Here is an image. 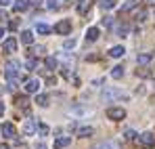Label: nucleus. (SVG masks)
I'll return each instance as SVG.
<instances>
[{
	"label": "nucleus",
	"mask_w": 155,
	"mask_h": 149,
	"mask_svg": "<svg viewBox=\"0 0 155 149\" xmlns=\"http://www.w3.org/2000/svg\"><path fill=\"white\" fill-rule=\"evenodd\" d=\"M57 34H61V36H67V34H71V19H61L59 23H54L52 27Z\"/></svg>",
	"instance_id": "20e7f679"
},
{
	"label": "nucleus",
	"mask_w": 155,
	"mask_h": 149,
	"mask_svg": "<svg viewBox=\"0 0 155 149\" xmlns=\"http://www.w3.org/2000/svg\"><path fill=\"white\" fill-rule=\"evenodd\" d=\"M44 65H46V69H48V72H52V69H57V65H59V63H57V59H54V57H46Z\"/></svg>",
	"instance_id": "5701e85b"
},
{
	"label": "nucleus",
	"mask_w": 155,
	"mask_h": 149,
	"mask_svg": "<svg viewBox=\"0 0 155 149\" xmlns=\"http://www.w3.org/2000/svg\"><path fill=\"white\" fill-rule=\"evenodd\" d=\"M21 42H23V44H31V42H34V32L23 29V32H21Z\"/></svg>",
	"instance_id": "a211bd4d"
},
{
	"label": "nucleus",
	"mask_w": 155,
	"mask_h": 149,
	"mask_svg": "<svg viewBox=\"0 0 155 149\" xmlns=\"http://www.w3.org/2000/svg\"><path fill=\"white\" fill-rule=\"evenodd\" d=\"M117 6V0H101V8L103 11H111Z\"/></svg>",
	"instance_id": "4be33fe9"
},
{
	"label": "nucleus",
	"mask_w": 155,
	"mask_h": 149,
	"mask_svg": "<svg viewBox=\"0 0 155 149\" xmlns=\"http://www.w3.org/2000/svg\"><path fill=\"white\" fill-rule=\"evenodd\" d=\"M69 143H71V137H59V139H54V145H52V147L63 149V147H67Z\"/></svg>",
	"instance_id": "4468645a"
},
{
	"label": "nucleus",
	"mask_w": 155,
	"mask_h": 149,
	"mask_svg": "<svg viewBox=\"0 0 155 149\" xmlns=\"http://www.w3.org/2000/svg\"><path fill=\"white\" fill-rule=\"evenodd\" d=\"M38 120H25V124H23V134L27 137H31V134H36L38 132Z\"/></svg>",
	"instance_id": "6e6552de"
},
{
	"label": "nucleus",
	"mask_w": 155,
	"mask_h": 149,
	"mask_svg": "<svg viewBox=\"0 0 155 149\" xmlns=\"http://www.w3.org/2000/svg\"><path fill=\"white\" fill-rule=\"evenodd\" d=\"M107 118L113 120V122H120V120L126 118V109L124 107H109L107 109Z\"/></svg>",
	"instance_id": "7ed1b4c3"
},
{
	"label": "nucleus",
	"mask_w": 155,
	"mask_h": 149,
	"mask_svg": "<svg viewBox=\"0 0 155 149\" xmlns=\"http://www.w3.org/2000/svg\"><path fill=\"white\" fill-rule=\"evenodd\" d=\"M25 69H27V72L38 69V59H36V57H29V59L25 61Z\"/></svg>",
	"instance_id": "412c9836"
},
{
	"label": "nucleus",
	"mask_w": 155,
	"mask_h": 149,
	"mask_svg": "<svg viewBox=\"0 0 155 149\" xmlns=\"http://www.w3.org/2000/svg\"><path fill=\"white\" fill-rule=\"evenodd\" d=\"M46 8L57 11V8H59V0H46Z\"/></svg>",
	"instance_id": "cd10ccee"
},
{
	"label": "nucleus",
	"mask_w": 155,
	"mask_h": 149,
	"mask_svg": "<svg viewBox=\"0 0 155 149\" xmlns=\"http://www.w3.org/2000/svg\"><path fill=\"white\" fill-rule=\"evenodd\" d=\"M103 25L105 27H111V25H113V17H111V15H105L103 17Z\"/></svg>",
	"instance_id": "c756f323"
},
{
	"label": "nucleus",
	"mask_w": 155,
	"mask_h": 149,
	"mask_svg": "<svg viewBox=\"0 0 155 149\" xmlns=\"http://www.w3.org/2000/svg\"><path fill=\"white\" fill-rule=\"evenodd\" d=\"M92 149H120L117 145V141H111V139H107V141H101V143H97Z\"/></svg>",
	"instance_id": "9d476101"
},
{
	"label": "nucleus",
	"mask_w": 155,
	"mask_h": 149,
	"mask_svg": "<svg viewBox=\"0 0 155 149\" xmlns=\"http://www.w3.org/2000/svg\"><path fill=\"white\" fill-rule=\"evenodd\" d=\"M101 36V29L99 27H88L86 29V42H97Z\"/></svg>",
	"instance_id": "1a4fd4ad"
},
{
	"label": "nucleus",
	"mask_w": 155,
	"mask_h": 149,
	"mask_svg": "<svg viewBox=\"0 0 155 149\" xmlns=\"http://www.w3.org/2000/svg\"><path fill=\"white\" fill-rule=\"evenodd\" d=\"M34 149H46V145H44L42 141H36V143H34Z\"/></svg>",
	"instance_id": "2f4dec72"
},
{
	"label": "nucleus",
	"mask_w": 155,
	"mask_h": 149,
	"mask_svg": "<svg viewBox=\"0 0 155 149\" xmlns=\"http://www.w3.org/2000/svg\"><path fill=\"white\" fill-rule=\"evenodd\" d=\"M136 6V0H128L126 4H122V13H126V11H132Z\"/></svg>",
	"instance_id": "393cba45"
},
{
	"label": "nucleus",
	"mask_w": 155,
	"mask_h": 149,
	"mask_svg": "<svg viewBox=\"0 0 155 149\" xmlns=\"http://www.w3.org/2000/svg\"><path fill=\"white\" fill-rule=\"evenodd\" d=\"M151 61H153V52H143V55L136 57V63H138V65H147V63H151Z\"/></svg>",
	"instance_id": "dca6fc26"
},
{
	"label": "nucleus",
	"mask_w": 155,
	"mask_h": 149,
	"mask_svg": "<svg viewBox=\"0 0 155 149\" xmlns=\"http://www.w3.org/2000/svg\"><path fill=\"white\" fill-rule=\"evenodd\" d=\"M124 52H126V49H124L122 44H117V46H111V49H109V57L120 59V57H124Z\"/></svg>",
	"instance_id": "f8f14e48"
},
{
	"label": "nucleus",
	"mask_w": 155,
	"mask_h": 149,
	"mask_svg": "<svg viewBox=\"0 0 155 149\" xmlns=\"http://www.w3.org/2000/svg\"><path fill=\"white\" fill-rule=\"evenodd\" d=\"M36 32H38L40 36H46V34H51V32H52V27H51V25H46V23H36Z\"/></svg>",
	"instance_id": "f3484780"
},
{
	"label": "nucleus",
	"mask_w": 155,
	"mask_h": 149,
	"mask_svg": "<svg viewBox=\"0 0 155 149\" xmlns=\"http://www.w3.org/2000/svg\"><path fill=\"white\" fill-rule=\"evenodd\" d=\"M27 6H29V0H15L13 2V11L15 13H23Z\"/></svg>",
	"instance_id": "2eb2a0df"
},
{
	"label": "nucleus",
	"mask_w": 155,
	"mask_h": 149,
	"mask_svg": "<svg viewBox=\"0 0 155 149\" xmlns=\"http://www.w3.org/2000/svg\"><path fill=\"white\" fill-rule=\"evenodd\" d=\"M0 149H11V147H8L6 143H2V145H0Z\"/></svg>",
	"instance_id": "f704fd0d"
},
{
	"label": "nucleus",
	"mask_w": 155,
	"mask_h": 149,
	"mask_svg": "<svg viewBox=\"0 0 155 149\" xmlns=\"http://www.w3.org/2000/svg\"><path fill=\"white\" fill-rule=\"evenodd\" d=\"M105 103H111V101H128V95L120 88H113V86H105V90L101 93Z\"/></svg>",
	"instance_id": "f257e3e1"
},
{
	"label": "nucleus",
	"mask_w": 155,
	"mask_h": 149,
	"mask_svg": "<svg viewBox=\"0 0 155 149\" xmlns=\"http://www.w3.org/2000/svg\"><path fill=\"white\" fill-rule=\"evenodd\" d=\"M0 132H2V137H4V139H15V134H17L15 126L11 124V122H2V126H0Z\"/></svg>",
	"instance_id": "0eeeda50"
},
{
	"label": "nucleus",
	"mask_w": 155,
	"mask_h": 149,
	"mask_svg": "<svg viewBox=\"0 0 155 149\" xmlns=\"http://www.w3.org/2000/svg\"><path fill=\"white\" fill-rule=\"evenodd\" d=\"M0 116H4V103H0Z\"/></svg>",
	"instance_id": "72a5a7b5"
},
{
	"label": "nucleus",
	"mask_w": 155,
	"mask_h": 149,
	"mask_svg": "<svg viewBox=\"0 0 155 149\" xmlns=\"http://www.w3.org/2000/svg\"><path fill=\"white\" fill-rule=\"evenodd\" d=\"M153 86H155V82H153Z\"/></svg>",
	"instance_id": "e433bc0d"
},
{
	"label": "nucleus",
	"mask_w": 155,
	"mask_h": 149,
	"mask_svg": "<svg viewBox=\"0 0 155 149\" xmlns=\"http://www.w3.org/2000/svg\"><path fill=\"white\" fill-rule=\"evenodd\" d=\"M111 78H113V80H122V78H124V67H122V65H115V67L111 69Z\"/></svg>",
	"instance_id": "6ab92c4d"
},
{
	"label": "nucleus",
	"mask_w": 155,
	"mask_h": 149,
	"mask_svg": "<svg viewBox=\"0 0 155 149\" xmlns=\"http://www.w3.org/2000/svg\"><path fill=\"white\" fill-rule=\"evenodd\" d=\"M136 141H138V143H140L143 147H151V145H155V134L147 130V132L138 134V139H136Z\"/></svg>",
	"instance_id": "423d86ee"
},
{
	"label": "nucleus",
	"mask_w": 155,
	"mask_h": 149,
	"mask_svg": "<svg viewBox=\"0 0 155 149\" xmlns=\"http://www.w3.org/2000/svg\"><path fill=\"white\" fill-rule=\"evenodd\" d=\"M40 88H42V82L38 78H31V80L25 82V93H29V95H38Z\"/></svg>",
	"instance_id": "39448f33"
},
{
	"label": "nucleus",
	"mask_w": 155,
	"mask_h": 149,
	"mask_svg": "<svg viewBox=\"0 0 155 149\" xmlns=\"http://www.w3.org/2000/svg\"><path fill=\"white\" fill-rule=\"evenodd\" d=\"M136 137H138V134H136V132H134V130H132V128H128V130H126V132H124V139H126V141H134V139H136Z\"/></svg>",
	"instance_id": "a878e982"
},
{
	"label": "nucleus",
	"mask_w": 155,
	"mask_h": 149,
	"mask_svg": "<svg viewBox=\"0 0 155 149\" xmlns=\"http://www.w3.org/2000/svg\"><path fill=\"white\" fill-rule=\"evenodd\" d=\"M136 76H140V78H149L151 72H149V69H136Z\"/></svg>",
	"instance_id": "7c9ffc66"
},
{
	"label": "nucleus",
	"mask_w": 155,
	"mask_h": 149,
	"mask_svg": "<svg viewBox=\"0 0 155 149\" xmlns=\"http://www.w3.org/2000/svg\"><path fill=\"white\" fill-rule=\"evenodd\" d=\"M38 132H40V137H46V134H48V126L40 122V124H38Z\"/></svg>",
	"instance_id": "bb28decb"
},
{
	"label": "nucleus",
	"mask_w": 155,
	"mask_h": 149,
	"mask_svg": "<svg viewBox=\"0 0 155 149\" xmlns=\"http://www.w3.org/2000/svg\"><path fill=\"white\" fill-rule=\"evenodd\" d=\"M74 46H76V38H67L63 42V49H74Z\"/></svg>",
	"instance_id": "c85d7f7f"
},
{
	"label": "nucleus",
	"mask_w": 155,
	"mask_h": 149,
	"mask_svg": "<svg viewBox=\"0 0 155 149\" xmlns=\"http://www.w3.org/2000/svg\"><path fill=\"white\" fill-rule=\"evenodd\" d=\"M115 32H117V36L126 38V36H128V32H130V27L126 23H122V25H117V27H115Z\"/></svg>",
	"instance_id": "b1692460"
},
{
	"label": "nucleus",
	"mask_w": 155,
	"mask_h": 149,
	"mask_svg": "<svg viewBox=\"0 0 155 149\" xmlns=\"http://www.w3.org/2000/svg\"><path fill=\"white\" fill-rule=\"evenodd\" d=\"M78 137H82V139H86V137H92L94 134V128L92 126H82V128H78L76 130Z\"/></svg>",
	"instance_id": "ddd939ff"
},
{
	"label": "nucleus",
	"mask_w": 155,
	"mask_h": 149,
	"mask_svg": "<svg viewBox=\"0 0 155 149\" xmlns=\"http://www.w3.org/2000/svg\"><path fill=\"white\" fill-rule=\"evenodd\" d=\"M4 76H6L8 80H19V78H21V63L15 61V59L6 61V63H4Z\"/></svg>",
	"instance_id": "f03ea898"
},
{
	"label": "nucleus",
	"mask_w": 155,
	"mask_h": 149,
	"mask_svg": "<svg viewBox=\"0 0 155 149\" xmlns=\"http://www.w3.org/2000/svg\"><path fill=\"white\" fill-rule=\"evenodd\" d=\"M36 103H38L40 107H48V95H44V93H38V95H36Z\"/></svg>",
	"instance_id": "aec40b11"
},
{
	"label": "nucleus",
	"mask_w": 155,
	"mask_h": 149,
	"mask_svg": "<svg viewBox=\"0 0 155 149\" xmlns=\"http://www.w3.org/2000/svg\"><path fill=\"white\" fill-rule=\"evenodd\" d=\"M11 4V0H0V6H8Z\"/></svg>",
	"instance_id": "473e14b6"
},
{
	"label": "nucleus",
	"mask_w": 155,
	"mask_h": 149,
	"mask_svg": "<svg viewBox=\"0 0 155 149\" xmlns=\"http://www.w3.org/2000/svg\"><path fill=\"white\" fill-rule=\"evenodd\" d=\"M2 50H4V52H8V55H11V52H15V50H17V40H15V38H6Z\"/></svg>",
	"instance_id": "9b49d317"
},
{
	"label": "nucleus",
	"mask_w": 155,
	"mask_h": 149,
	"mask_svg": "<svg viewBox=\"0 0 155 149\" xmlns=\"http://www.w3.org/2000/svg\"><path fill=\"white\" fill-rule=\"evenodd\" d=\"M2 36H4V29H2V27H0V40H2Z\"/></svg>",
	"instance_id": "c9c22d12"
}]
</instances>
